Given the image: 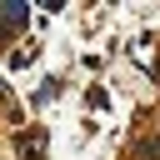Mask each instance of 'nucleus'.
<instances>
[{"mask_svg": "<svg viewBox=\"0 0 160 160\" xmlns=\"http://www.w3.org/2000/svg\"><path fill=\"white\" fill-rule=\"evenodd\" d=\"M20 150H25V160H40V155H45V135H40V130H30V135L20 140Z\"/></svg>", "mask_w": 160, "mask_h": 160, "instance_id": "2", "label": "nucleus"}, {"mask_svg": "<svg viewBox=\"0 0 160 160\" xmlns=\"http://www.w3.org/2000/svg\"><path fill=\"white\" fill-rule=\"evenodd\" d=\"M10 25H25V5L15 0V5H0V45H5V30Z\"/></svg>", "mask_w": 160, "mask_h": 160, "instance_id": "1", "label": "nucleus"}]
</instances>
